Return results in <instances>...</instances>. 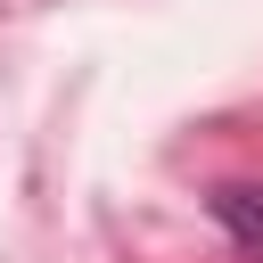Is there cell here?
I'll return each mask as SVG.
<instances>
[{"instance_id": "6da1fadb", "label": "cell", "mask_w": 263, "mask_h": 263, "mask_svg": "<svg viewBox=\"0 0 263 263\" xmlns=\"http://www.w3.org/2000/svg\"><path fill=\"white\" fill-rule=\"evenodd\" d=\"M214 222L263 263V189H255V181H222V189H214Z\"/></svg>"}]
</instances>
